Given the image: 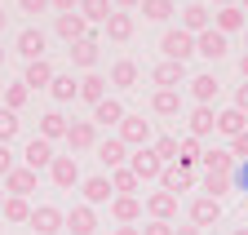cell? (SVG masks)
Instances as JSON below:
<instances>
[{
	"label": "cell",
	"mask_w": 248,
	"mask_h": 235,
	"mask_svg": "<svg viewBox=\"0 0 248 235\" xmlns=\"http://www.w3.org/2000/svg\"><path fill=\"white\" fill-rule=\"evenodd\" d=\"M0 222H31V204L18 200V195H5V204H0Z\"/></svg>",
	"instance_id": "cell-40"
},
{
	"label": "cell",
	"mask_w": 248,
	"mask_h": 235,
	"mask_svg": "<svg viewBox=\"0 0 248 235\" xmlns=\"http://www.w3.org/2000/svg\"><path fill=\"white\" fill-rule=\"evenodd\" d=\"M142 235H173V222H146Z\"/></svg>",
	"instance_id": "cell-48"
},
{
	"label": "cell",
	"mask_w": 248,
	"mask_h": 235,
	"mask_svg": "<svg viewBox=\"0 0 248 235\" xmlns=\"http://www.w3.org/2000/svg\"><path fill=\"white\" fill-rule=\"evenodd\" d=\"M138 63H133V58H115V63H111V84H115V89H138Z\"/></svg>",
	"instance_id": "cell-28"
},
{
	"label": "cell",
	"mask_w": 248,
	"mask_h": 235,
	"mask_svg": "<svg viewBox=\"0 0 248 235\" xmlns=\"http://www.w3.org/2000/svg\"><path fill=\"white\" fill-rule=\"evenodd\" d=\"M138 9H142V18H146V22H169V18L177 14L173 0H142Z\"/></svg>",
	"instance_id": "cell-39"
},
{
	"label": "cell",
	"mask_w": 248,
	"mask_h": 235,
	"mask_svg": "<svg viewBox=\"0 0 248 235\" xmlns=\"http://www.w3.org/2000/svg\"><path fill=\"white\" fill-rule=\"evenodd\" d=\"M115 235H142V226H115Z\"/></svg>",
	"instance_id": "cell-54"
},
{
	"label": "cell",
	"mask_w": 248,
	"mask_h": 235,
	"mask_svg": "<svg viewBox=\"0 0 248 235\" xmlns=\"http://www.w3.org/2000/svg\"><path fill=\"white\" fill-rule=\"evenodd\" d=\"M0 67H5V49H0Z\"/></svg>",
	"instance_id": "cell-59"
},
{
	"label": "cell",
	"mask_w": 248,
	"mask_h": 235,
	"mask_svg": "<svg viewBox=\"0 0 248 235\" xmlns=\"http://www.w3.org/2000/svg\"><path fill=\"white\" fill-rule=\"evenodd\" d=\"M49 98H53L58 107H62V102H76V98H80V80H76L71 71H58L53 84H49Z\"/></svg>",
	"instance_id": "cell-29"
},
{
	"label": "cell",
	"mask_w": 248,
	"mask_h": 235,
	"mask_svg": "<svg viewBox=\"0 0 248 235\" xmlns=\"http://www.w3.org/2000/svg\"><path fill=\"white\" fill-rule=\"evenodd\" d=\"M53 9H58V14H76L80 0H53Z\"/></svg>",
	"instance_id": "cell-50"
},
{
	"label": "cell",
	"mask_w": 248,
	"mask_h": 235,
	"mask_svg": "<svg viewBox=\"0 0 248 235\" xmlns=\"http://www.w3.org/2000/svg\"><path fill=\"white\" fill-rule=\"evenodd\" d=\"M0 94H5V84H0Z\"/></svg>",
	"instance_id": "cell-62"
},
{
	"label": "cell",
	"mask_w": 248,
	"mask_h": 235,
	"mask_svg": "<svg viewBox=\"0 0 248 235\" xmlns=\"http://www.w3.org/2000/svg\"><path fill=\"white\" fill-rule=\"evenodd\" d=\"M142 195H115L111 200V218H115V226H138L142 222Z\"/></svg>",
	"instance_id": "cell-13"
},
{
	"label": "cell",
	"mask_w": 248,
	"mask_h": 235,
	"mask_svg": "<svg viewBox=\"0 0 248 235\" xmlns=\"http://www.w3.org/2000/svg\"><path fill=\"white\" fill-rule=\"evenodd\" d=\"M142 209H146V218H151V222H177V209H182V200H177L173 191H151Z\"/></svg>",
	"instance_id": "cell-3"
},
{
	"label": "cell",
	"mask_w": 248,
	"mask_h": 235,
	"mask_svg": "<svg viewBox=\"0 0 248 235\" xmlns=\"http://www.w3.org/2000/svg\"><path fill=\"white\" fill-rule=\"evenodd\" d=\"M18 9H22V14H31V18H40V14H49V9H53V0H18Z\"/></svg>",
	"instance_id": "cell-44"
},
{
	"label": "cell",
	"mask_w": 248,
	"mask_h": 235,
	"mask_svg": "<svg viewBox=\"0 0 248 235\" xmlns=\"http://www.w3.org/2000/svg\"><path fill=\"white\" fill-rule=\"evenodd\" d=\"M5 22H9V14H5V9H0V36H5Z\"/></svg>",
	"instance_id": "cell-56"
},
{
	"label": "cell",
	"mask_w": 248,
	"mask_h": 235,
	"mask_svg": "<svg viewBox=\"0 0 248 235\" xmlns=\"http://www.w3.org/2000/svg\"><path fill=\"white\" fill-rule=\"evenodd\" d=\"M244 40H248V27H244Z\"/></svg>",
	"instance_id": "cell-61"
},
{
	"label": "cell",
	"mask_w": 248,
	"mask_h": 235,
	"mask_svg": "<svg viewBox=\"0 0 248 235\" xmlns=\"http://www.w3.org/2000/svg\"><path fill=\"white\" fill-rule=\"evenodd\" d=\"M231 187L248 195V160H239V164H235V173H231Z\"/></svg>",
	"instance_id": "cell-46"
},
{
	"label": "cell",
	"mask_w": 248,
	"mask_h": 235,
	"mask_svg": "<svg viewBox=\"0 0 248 235\" xmlns=\"http://www.w3.org/2000/svg\"><path fill=\"white\" fill-rule=\"evenodd\" d=\"M18 169V160H14V151H9V146H0V182H5L9 178V173Z\"/></svg>",
	"instance_id": "cell-47"
},
{
	"label": "cell",
	"mask_w": 248,
	"mask_h": 235,
	"mask_svg": "<svg viewBox=\"0 0 248 235\" xmlns=\"http://www.w3.org/2000/svg\"><path fill=\"white\" fill-rule=\"evenodd\" d=\"M235 111H244V115H248V80L235 89Z\"/></svg>",
	"instance_id": "cell-49"
},
{
	"label": "cell",
	"mask_w": 248,
	"mask_h": 235,
	"mask_svg": "<svg viewBox=\"0 0 248 235\" xmlns=\"http://www.w3.org/2000/svg\"><path fill=\"white\" fill-rule=\"evenodd\" d=\"M151 80H155V89H177V84H186V63H164L151 71Z\"/></svg>",
	"instance_id": "cell-27"
},
{
	"label": "cell",
	"mask_w": 248,
	"mask_h": 235,
	"mask_svg": "<svg viewBox=\"0 0 248 235\" xmlns=\"http://www.w3.org/2000/svg\"><path fill=\"white\" fill-rule=\"evenodd\" d=\"M248 27V14L239 5H226V9H213V31H222V36H235Z\"/></svg>",
	"instance_id": "cell-21"
},
{
	"label": "cell",
	"mask_w": 248,
	"mask_h": 235,
	"mask_svg": "<svg viewBox=\"0 0 248 235\" xmlns=\"http://www.w3.org/2000/svg\"><path fill=\"white\" fill-rule=\"evenodd\" d=\"M129 169H133V178L138 182H160V173H164V160L151 151V146H142V151L129 156Z\"/></svg>",
	"instance_id": "cell-8"
},
{
	"label": "cell",
	"mask_w": 248,
	"mask_h": 235,
	"mask_svg": "<svg viewBox=\"0 0 248 235\" xmlns=\"http://www.w3.org/2000/svg\"><path fill=\"white\" fill-rule=\"evenodd\" d=\"M89 31H93V27L80 18V9H76V14H53V36H58V40L76 45V40H84Z\"/></svg>",
	"instance_id": "cell-9"
},
{
	"label": "cell",
	"mask_w": 248,
	"mask_h": 235,
	"mask_svg": "<svg viewBox=\"0 0 248 235\" xmlns=\"http://www.w3.org/2000/svg\"><path fill=\"white\" fill-rule=\"evenodd\" d=\"M226 151L235 156V164H239V160H248V129H244L239 138H231V146H226Z\"/></svg>",
	"instance_id": "cell-45"
},
{
	"label": "cell",
	"mask_w": 248,
	"mask_h": 235,
	"mask_svg": "<svg viewBox=\"0 0 248 235\" xmlns=\"http://www.w3.org/2000/svg\"><path fill=\"white\" fill-rule=\"evenodd\" d=\"M208 27H213V9L200 5V0H191V5L182 9V31L186 36H200V31H208Z\"/></svg>",
	"instance_id": "cell-17"
},
{
	"label": "cell",
	"mask_w": 248,
	"mask_h": 235,
	"mask_svg": "<svg viewBox=\"0 0 248 235\" xmlns=\"http://www.w3.org/2000/svg\"><path fill=\"white\" fill-rule=\"evenodd\" d=\"M213 5H217V9H226V5H239V0H213Z\"/></svg>",
	"instance_id": "cell-55"
},
{
	"label": "cell",
	"mask_w": 248,
	"mask_h": 235,
	"mask_svg": "<svg viewBox=\"0 0 248 235\" xmlns=\"http://www.w3.org/2000/svg\"><path fill=\"white\" fill-rule=\"evenodd\" d=\"M45 45H49V36L40 31V27H22V31H18V53L27 58V63H36V58H45Z\"/></svg>",
	"instance_id": "cell-19"
},
{
	"label": "cell",
	"mask_w": 248,
	"mask_h": 235,
	"mask_svg": "<svg viewBox=\"0 0 248 235\" xmlns=\"http://www.w3.org/2000/svg\"><path fill=\"white\" fill-rule=\"evenodd\" d=\"M53 76H58V71H53L49 58H36V63H27V67H22V84H27L31 94H36V89H49Z\"/></svg>",
	"instance_id": "cell-18"
},
{
	"label": "cell",
	"mask_w": 248,
	"mask_h": 235,
	"mask_svg": "<svg viewBox=\"0 0 248 235\" xmlns=\"http://www.w3.org/2000/svg\"><path fill=\"white\" fill-rule=\"evenodd\" d=\"M160 53L169 58V63H186V58L195 53V36H186L182 27H169V31L160 36Z\"/></svg>",
	"instance_id": "cell-2"
},
{
	"label": "cell",
	"mask_w": 248,
	"mask_h": 235,
	"mask_svg": "<svg viewBox=\"0 0 248 235\" xmlns=\"http://www.w3.org/2000/svg\"><path fill=\"white\" fill-rule=\"evenodd\" d=\"M53 142H45V138H31L27 146H22V164L27 169H36V173H49V164H53Z\"/></svg>",
	"instance_id": "cell-12"
},
{
	"label": "cell",
	"mask_w": 248,
	"mask_h": 235,
	"mask_svg": "<svg viewBox=\"0 0 248 235\" xmlns=\"http://www.w3.org/2000/svg\"><path fill=\"white\" fill-rule=\"evenodd\" d=\"M200 187H204V195H208V200H222V195H231V191H235L226 173H200Z\"/></svg>",
	"instance_id": "cell-38"
},
{
	"label": "cell",
	"mask_w": 248,
	"mask_h": 235,
	"mask_svg": "<svg viewBox=\"0 0 248 235\" xmlns=\"http://www.w3.org/2000/svg\"><path fill=\"white\" fill-rule=\"evenodd\" d=\"M111 14H115V9H111V0H80V18H84L89 27H102Z\"/></svg>",
	"instance_id": "cell-36"
},
{
	"label": "cell",
	"mask_w": 248,
	"mask_h": 235,
	"mask_svg": "<svg viewBox=\"0 0 248 235\" xmlns=\"http://www.w3.org/2000/svg\"><path fill=\"white\" fill-rule=\"evenodd\" d=\"M102 98H107V76H98V71H84V76H80V102L98 107Z\"/></svg>",
	"instance_id": "cell-30"
},
{
	"label": "cell",
	"mask_w": 248,
	"mask_h": 235,
	"mask_svg": "<svg viewBox=\"0 0 248 235\" xmlns=\"http://www.w3.org/2000/svg\"><path fill=\"white\" fill-rule=\"evenodd\" d=\"M36 235H58L62 226H67V213L58 209V204H36L31 209V222H27Z\"/></svg>",
	"instance_id": "cell-4"
},
{
	"label": "cell",
	"mask_w": 248,
	"mask_h": 235,
	"mask_svg": "<svg viewBox=\"0 0 248 235\" xmlns=\"http://www.w3.org/2000/svg\"><path fill=\"white\" fill-rule=\"evenodd\" d=\"M244 129H248V115H244V111H235V107L217 111V133H222L226 142H231V138H239Z\"/></svg>",
	"instance_id": "cell-33"
},
{
	"label": "cell",
	"mask_w": 248,
	"mask_h": 235,
	"mask_svg": "<svg viewBox=\"0 0 248 235\" xmlns=\"http://www.w3.org/2000/svg\"><path fill=\"white\" fill-rule=\"evenodd\" d=\"M231 235H248V226H235V231H231Z\"/></svg>",
	"instance_id": "cell-57"
},
{
	"label": "cell",
	"mask_w": 248,
	"mask_h": 235,
	"mask_svg": "<svg viewBox=\"0 0 248 235\" xmlns=\"http://www.w3.org/2000/svg\"><path fill=\"white\" fill-rule=\"evenodd\" d=\"M67 125H71V120L53 107V111L40 115V138H45V142H62V138H67Z\"/></svg>",
	"instance_id": "cell-34"
},
{
	"label": "cell",
	"mask_w": 248,
	"mask_h": 235,
	"mask_svg": "<svg viewBox=\"0 0 248 235\" xmlns=\"http://www.w3.org/2000/svg\"><path fill=\"white\" fill-rule=\"evenodd\" d=\"M200 160H204V142H200V138H191V133L177 138V164L195 173V169H200Z\"/></svg>",
	"instance_id": "cell-31"
},
{
	"label": "cell",
	"mask_w": 248,
	"mask_h": 235,
	"mask_svg": "<svg viewBox=\"0 0 248 235\" xmlns=\"http://www.w3.org/2000/svg\"><path fill=\"white\" fill-rule=\"evenodd\" d=\"M27 102H31V89H27V84H22V80H14V84H5V111H14V115H18V111H22Z\"/></svg>",
	"instance_id": "cell-41"
},
{
	"label": "cell",
	"mask_w": 248,
	"mask_h": 235,
	"mask_svg": "<svg viewBox=\"0 0 248 235\" xmlns=\"http://www.w3.org/2000/svg\"><path fill=\"white\" fill-rule=\"evenodd\" d=\"M173 235H204L200 226H191V222H186V226H173Z\"/></svg>",
	"instance_id": "cell-52"
},
{
	"label": "cell",
	"mask_w": 248,
	"mask_h": 235,
	"mask_svg": "<svg viewBox=\"0 0 248 235\" xmlns=\"http://www.w3.org/2000/svg\"><path fill=\"white\" fill-rule=\"evenodd\" d=\"M200 178L191 169H182V164H164V173H160V191H173V195H182V191H191Z\"/></svg>",
	"instance_id": "cell-20"
},
{
	"label": "cell",
	"mask_w": 248,
	"mask_h": 235,
	"mask_svg": "<svg viewBox=\"0 0 248 235\" xmlns=\"http://www.w3.org/2000/svg\"><path fill=\"white\" fill-rule=\"evenodd\" d=\"M107 178H111V191H115V195H138V187H142V182L133 178L129 164H124V169H111Z\"/></svg>",
	"instance_id": "cell-37"
},
{
	"label": "cell",
	"mask_w": 248,
	"mask_h": 235,
	"mask_svg": "<svg viewBox=\"0 0 248 235\" xmlns=\"http://www.w3.org/2000/svg\"><path fill=\"white\" fill-rule=\"evenodd\" d=\"M151 111L164 115V120H177L182 115V89H155L151 94Z\"/></svg>",
	"instance_id": "cell-26"
},
{
	"label": "cell",
	"mask_w": 248,
	"mask_h": 235,
	"mask_svg": "<svg viewBox=\"0 0 248 235\" xmlns=\"http://www.w3.org/2000/svg\"><path fill=\"white\" fill-rule=\"evenodd\" d=\"M124 115H129V111H124V102H120V98H102L98 107H93V125H107V129L115 125V129H120Z\"/></svg>",
	"instance_id": "cell-32"
},
{
	"label": "cell",
	"mask_w": 248,
	"mask_h": 235,
	"mask_svg": "<svg viewBox=\"0 0 248 235\" xmlns=\"http://www.w3.org/2000/svg\"><path fill=\"white\" fill-rule=\"evenodd\" d=\"M0 187H5V195H18V200H27L31 191L40 187V173H36V169H27V164H18V169H14L9 178L0 182Z\"/></svg>",
	"instance_id": "cell-14"
},
{
	"label": "cell",
	"mask_w": 248,
	"mask_h": 235,
	"mask_svg": "<svg viewBox=\"0 0 248 235\" xmlns=\"http://www.w3.org/2000/svg\"><path fill=\"white\" fill-rule=\"evenodd\" d=\"M98 36H102V27H93V31H89L84 40L67 45V53H71V67H80V71H93V67H98Z\"/></svg>",
	"instance_id": "cell-5"
},
{
	"label": "cell",
	"mask_w": 248,
	"mask_h": 235,
	"mask_svg": "<svg viewBox=\"0 0 248 235\" xmlns=\"http://www.w3.org/2000/svg\"><path fill=\"white\" fill-rule=\"evenodd\" d=\"M239 9H244V14H248V0H239Z\"/></svg>",
	"instance_id": "cell-58"
},
{
	"label": "cell",
	"mask_w": 248,
	"mask_h": 235,
	"mask_svg": "<svg viewBox=\"0 0 248 235\" xmlns=\"http://www.w3.org/2000/svg\"><path fill=\"white\" fill-rule=\"evenodd\" d=\"M98 142H102V138H98V125H93V120H71V125H67V146H71V156H76V151H93Z\"/></svg>",
	"instance_id": "cell-11"
},
{
	"label": "cell",
	"mask_w": 248,
	"mask_h": 235,
	"mask_svg": "<svg viewBox=\"0 0 248 235\" xmlns=\"http://www.w3.org/2000/svg\"><path fill=\"white\" fill-rule=\"evenodd\" d=\"M151 151L160 156L164 164H177V138H173V133H160V138L151 142Z\"/></svg>",
	"instance_id": "cell-42"
},
{
	"label": "cell",
	"mask_w": 248,
	"mask_h": 235,
	"mask_svg": "<svg viewBox=\"0 0 248 235\" xmlns=\"http://www.w3.org/2000/svg\"><path fill=\"white\" fill-rule=\"evenodd\" d=\"M18 125H22V120H18V115H14V111H5V107H0V146H9V142L18 138Z\"/></svg>",
	"instance_id": "cell-43"
},
{
	"label": "cell",
	"mask_w": 248,
	"mask_h": 235,
	"mask_svg": "<svg viewBox=\"0 0 248 235\" xmlns=\"http://www.w3.org/2000/svg\"><path fill=\"white\" fill-rule=\"evenodd\" d=\"M186 84H191V98H195V107H213V102H217V89H222L213 71H204V76H191Z\"/></svg>",
	"instance_id": "cell-25"
},
{
	"label": "cell",
	"mask_w": 248,
	"mask_h": 235,
	"mask_svg": "<svg viewBox=\"0 0 248 235\" xmlns=\"http://www.w3.org/2000/svg\"><path fill=\"white\" fill-rule=\"evenodd\" d=\"M186 133H191V138H208V133H217V111L213 107H195L191 115H186Z\"/></svg>",
	"instance_id": "cell-24"
},
{
	"label": "cell",
	"mask_w": 248,
	"mask_h": 235,
	"mask_svg": "<svg viewBox=\"0 0 248 235\" xmlns=\"http://www.w3.org/2000/svg\"><path fill=\"white\" fill-rule=\"evenodd\" d=\"M67 231L71 235H93V231H98V209H93V204H71Z\"/></svg>",
	"instance_id": "cell-22"
},
{
	"label": "cell",
	"mask_w": 248,
	"mask_h": 235,
	"mask_svg": "<svg viewBox=\"0 0 248 235\" xmlns=\"http://www.w3.org/2000/svg\"><path fill=\"white\" fill-rule=\"evenodd\" d=\"M138 5H142V0H111V9H124V14H133Z\"/></svg>",
	"instance_id": "cell-51"
},
{
	"label": "cell",
	"mask_w": 248,
	"mask_h": 235,
	"mask_svg": "<svg viewBox=\"0 0 248 235\" xmlns=\"http://www.w3.org/2000/svg\"><path fill=\"white\" fill-rule=\"evenodd\" d=\"M80 191H84V204H111L115 200V191H111V178L107 173H93V178H80Z\"/></svg>",
	"instance_id": "cell-16"
},
{
	"label": "cell",
	"mask_w": 248,
	"mask_h": 235,
	"mask_svg": "<svg viewBox=\"0 0 248 235\" xmlns=\"http://www.w3.org/2000/svg\"><path fill=\"white\" fill-rule=\"evenodd\" d=\"M0 204H5V187H0Z\"/></svg>",
	"instance_id": "cell-60"
},
{
	"label": "cell",
	"mask_w": 248,
	"mask_h": 235,
	"mask_svg": "<svg viewBox=\"0 0 248 235\" xmlns=\"http://www.w3.org/2000/svg\"><path fill=\"white\" fill-rule=\"evenodd\" d=\"M115 138L129 146V151H142V146H151V142H155V129H151V120H142V115H124Z\"/></svg>",
	"instance_id": "cell-1"
},
{
	"label": "cell",
	"mask_w": 248,
	"mask_h": 235,
	"mask_svg": "<svg viewBox=\"0 0 248 235\" xmlns=\"http://www.w3.org/2000/svg\"><path fill=\"white\" fill-rule=\"evenodd\" d=\"M226 49H231V36H222V31H200L195 36V53H204L208 63H217V58H226Z\"/></svg>",
	"instance_id": "cell-23"
},
{
	"label": "cell",
	"mask_w": 248,
	"mask_h": 235,
	"mask_svg": "<svg viewBox=\"0 0 248 235\" xmlns=\"http://www.w3.org/2000/svg\"><path fill=\"white\" fill-rule=\"evenodd\" d=\"M49 182H53L58 191L80 187V160H76V156H53V164H49Z\"/></svg>",
	"instance_id": "cell-7"
},
{
	"label": "cell",
	"mask_w": 248,
	"mask_h": 235,
	"mask_svg": "<svg viewBox=\"0 0 248 235\" xmlns=\"http://www.w3.org/2000/svg\"><path fill=\"white\" fill-rule=\"evenodd\" d=\"M200 169L204 173H226V178H231V173H235V156L226 151V146H213V151H204Z\"/></svg>",
	"instance_id": "cell-35"
},
{
	"label": "cell",
	"mask_w": 248,
	"mask_h": 235,
	"mask_svg": "<svg viewBox=\"0 0 248 235\" xmlns=\"http://www.w3.org/2000/svg\"><path fill=\"white\" fill-rule=\"evenodd\" d=\"M93 151H98V160H102V169H107V173H111V169H124V164H129V156H133L120 138H102Z\"/></svg>",
	"instance_id": "cell-15"
},
{
	"label": "cell",
	"mask_w": 248,
	"mask_h": 235,
	"mask_svg": "<svg viewBox=\"0 0 248 235\" xmlns=\"http://www.w3.org/2000/svg\"><path fill=\"white\" fill-rule=\"evenodd\" d=\"M186 218H191V226H217L222 222V200H208V195H195L191 204H186Z\"/></svg>",
	"instance_id": "cell-6"
},
{
	"label": "cell",
	"mask_w": 248,
	"mask_h": 235,
	"mask_svg": "<svg viewBox=\"0 0 248 235\" xmlns=\"http://www.w3.org/2000/svg\"><path fill=\"white\" fill-rule=\"evenodd\" d=\"M133 31H138V18H133V14H124V9H115V14L102 22V36H107L111 45H129Z\"/></svg>",
	"instance_id": "cell-10"
},
{
	"label": "cell",
	"mask_w": 248,
	"mask_h": 235,
	"mask_svg": "<svg viewBox=\"0 0 248 235\" xmlns=\"http://www.w3.org/2000/svg\"><path fill=\"white\" fill-rule=\"evenodd\" d=\"M239 76H244V80H248V49H244V53H239Z\"/></svg>",
	"instance_id": "cell-53"
}]
</instances>
